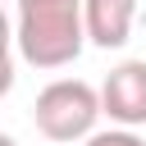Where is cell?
Segmentation results:
<instances>
[{
	"label": "cell",
	"mask_w": 146,
	"mask_h": 146,
	"mask_svg": "<svg viewBox=\"0 0 146 146\" xmlns=\"http://www.w3.org/2000/svg\"><path fill=\"white\" fill-rule=\"evenodd\" d=\"M14 46L32 68H64L87 46L82 0H14Z\"/></svg>",
	"instance_id": "obj_1"
},
{
	"label": "cell",
	"mask_w": 146,
	"mask_h": 146,
	"mask_svg": "<svg viewBox=\"0 0 146 146\" xmlns=\"http://www.w3.org/2000/svg\"><path fill=\"white\" fill-rule=\"evenodd\" d=\"M100 114H105L100 91L91 82H82V78H55V82H46L36 91V105H32L36 132L50 137V141H64V146L87 141L96 132V119Z\"/></svg>",
	"instance_id": "obj_2"
},
{
	"label": "cell",
	"mask_w": 146,
	"mask_h": 146,
	"mask_svg": "<svg viewBox=\"0 0 146 146\" xmlns=\"http://www.w3.org/2000/svg\"><path fill=\"white\" fill-rule=\"evenodd\" d=\"M100 105L119 128L146 123V59H123L100 82Z\"/></svg>",
	"instance_id": "obj_3"
},
{
	"label": "cell",
	"mask_w": 146,
	"mask_h": 146,
	"mask_svg": "<svg viewBox=\"0 0 146 146\" xmlns=\"http://www.w3.org/2000/svg\"><path fill=\"white\" fill-rule=\"evenodd\" d=\"M82 18H87V41L100 50H119L132 36L137 23V0H82Z\"/></svg>",
	"instance_id": "obj_4"
},
{
	"label": "cell",
	"mask_w": 146,
	"mask_h": 146,
	"mask_svg": "<svg viewBox=\"0 0 146 146\" xmlns=\"http://www.w3.org/2000/svg\"><path fill=\"white\" fill-rule=\"evenodd\" d=\"M82 146H146L132 128H105V132H91Z\"/></svg>",
	"instance_id": "obj_5"
},
{
	"label": "cell",
	"mask_w": 146,
	"mask_h": 146,
	"mask_svg": "<svg viewBox=\"0 0 146 146\" xmlns=\"http://www.w3.org/2000/svg\"><path fill=\"white\" fill-rule=\"evenodd\" d=\"M0 146H18V141H14V137H0Z\"/></svg>",
	"instance_id": "obj_6"
}]
</instances>
